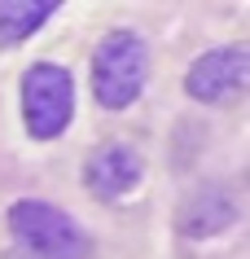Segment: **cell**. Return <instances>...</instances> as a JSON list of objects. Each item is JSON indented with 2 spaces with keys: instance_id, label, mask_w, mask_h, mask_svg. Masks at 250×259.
Wrapping results in <instances>:
<instances>
[{
  "instance_id": "obj_7",
  "label": "cell",
  "mask_w": 250,
  "mask_h": 259,
  "mask_svg": "<svg viewBox=\"0 0 250 259\" xmlns=\"http://www.w3.org/2000/svg\"><path fill=\"white\" fill-rule=\"evenodd\" d=\"M57 14V0H5L0 5V44H18Z\"/></svg>"
},
{
  "instance_id": "obj_3",
  "label": "cell",
  "mask_w": 250,
  "mask_h": 259,
  "mask_svg": "<svg viewBox=\"0 0 250 259\" xmlns=\"http://www.w3.org/2000/svg\"><path fill=\"white\" fill-rule=\"evenodd\" d=\"M22 119L35 141H53L75 119V79L57 62H35L22 75Z\"/></svg>"
},
{
  "instance_id": "obj_2",
  "label": "cell",
  "mask_w": 250,
  "mask_h": 259,
  "mask_svg": "<svg viewBox=\"0 0 250 259\" xmlns=\"http://www.w3.org/2000/svg\"><path fill=\"white\" fill-rule=\"evenodd\" d=\"M149 49L136 31H110L92 53V93L106 110H127L145 88Z\"/></svg>"
},
{
  "instance_id": "obj_5",
  "label": "cell",
  "mask_w": 250,
  "mask_h": 259,
  "mask_svg": "<svg viewBox=\"0 0 250 259\" xmlns=\"http://www.w3.org/2000/svg\"><path fill=\"white\" fill-rule=\"evenodd\" d=\"M145 176V163H140V154L127 145V141H110V145H97V150L88 154V163H83V185L92 198L101 202H114V198H127V193L140 185Z\"/></svg>"
},
{
  "instance_id": "obj_1",
  "label": "cell",
  "mask_w": 250,
  "mask_h": 259,
  "mask_svg": "<svg viewBox=\"0 0 250 259\" xmlns=\"http://www.w3.org/2000/svg\"><path fill=\"white\" fill-rule=\"evenodd\" d=\"M9 229L18 246L40 259H88L92 255V237L79 229V220L66 215L62 206L40 202V198H18L9 206Z\"/></svg>"
},
{
  "instance_id": "obj_6",
  "label": "cell",
  "mask_w": 250,
  "mask_h": 259,
  "mask_svg": "<svg viewBox=\"0 0 250 259\" xmlns=\"http://www.w3.org/2000/svg\"><path fill=\"white\" fill-rule=\"evenodd\" d=\"M237 215H241V206H237V198H233L228 185H197V189H189V198L176 206V229H180L184 237L202 242V237H215V233L233 229Z\"/></svg>"
},
{
  "instance_id": "obj_4",
  "label": "cell",
  "mask_w": 250,
  "mask_h": 259,
  "mask_svg": "<svg viewBox=\"0 0 250 259\" xmlns=\"http://www.w3.org/2000/svg\"><path fill=\"white\" fill-rule=\"evenodd\" d=\"M250 83V49L246 44H224V49H211L189 66L184 75V93L202 101V106H224V101H237Z\"/></svg>"
},
{
  "instance_id": "obj_8",
  "label": "cell",
  "mask_w": 250,
  "mask_h": 259,
  "mask_svg": "<svg viewBox=\"0 0 250 259\" xmlns=\"http://www.w3.org/2000/svg\"><path fill=\"white\" fill-rule=\"evenodd\" d=\"M0 259H40V255H31V250H22V246H14V250H5Z\"/></svg>"
}]
</instances>
